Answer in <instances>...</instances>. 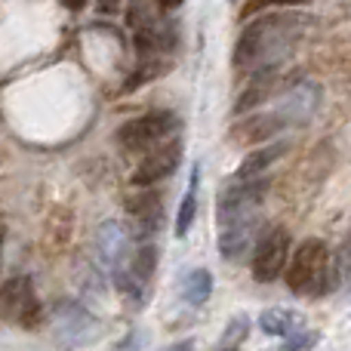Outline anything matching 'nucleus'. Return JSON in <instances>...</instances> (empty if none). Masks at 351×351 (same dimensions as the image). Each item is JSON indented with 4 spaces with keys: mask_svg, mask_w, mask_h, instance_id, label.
<instances>
[{
    "mask_svg": "<svg viewBox=\"0 0 351 351\" xmlns=\"http://www.w3.org/2000/svg\"><path fill=\"white\" fill-rule=\"evenodd\" d=\"M280 65H271V68H256L253 77H250L247 90L237 96V105H234V114H247L250 108H256V105L268 102V99L278 93V80H280Z\"/></svg>",
    "mask_w": 351,
    "mask_h": 351,
    "instance_id": "f8f14e48",
    "label": "nucleus"
},
{
    "mask_svg": "<svg viewBox=\"0 0 351 351\" xmlns=\"http://www.w3.org/2000/svg\"><path fill=\"white\" fill-rule=\"evenodd\" d=\"M268 179H234L222 188L216 206L219 219V256L225 262H243L253 250L256 234L262 225V204H265Z\"/></svg>",
    "mask_w": 351,
    "mask_h": 351,
    "instance_id": "f257e3e1",
    "label": "nucleus"
},
{
    "mask_svg": "<svg viewBox=\"0 0 351 351\" xmlns=\"http://www.w3.org/2000/svg\"><path fill=\"white\" fill-rule=\"evenodd\" d=\"M99 3V12H114L121 6V0H96Z\"/></svg>",
    "mask_w": 351,
    "mask_h": 351,
    "instance_id": "5701e85b",
    "label": "nucleus"
},
{
    "mask_svg": "<svg viewBox=\"0 0 351 351\" xmlns=\"http://www.w3.org/2000/svg\"><path fill=\"white\" fill-rule=\"evenodd\" d=\"M280 133H284V127H280V121L274 117V111H262V114H253V117H247V121L234 123L231 139H234L237 145H259V142L274 139V136H280Z\"/></svg>",
    "mask_w": 351,
    "mask_h": 351,
    "instance_id": "ddd939ff",
    "label": "nucleus"
},
{
    "mask_svg": "<svg viewBox=\"0 0 351 351\" xmlns=\"http://www.w3.org/2000/svg\"><path fill=\"white\" fill-rule=\"evenodd\" d=\"M327 259H330V247L321 237H305L296 250H290L287 265H284V271H287L284 280L290 287V293H296V296L311 293V287L317 284L321 268L327 265Z\"/></svg>",
    "mask_w": 351,
    "mask_h": 351,
    "instance_id": "39448f33",
    "label": "nucleus"
},
{
    "mask_svg": "<svg viewBox=\"0 0 351 351\" xmlns=\"http://www.w3.org/2000/svg\"><path fill=\"white\" fill-rule=\"evenodd\" d=\"M53 327L59 342H65V346H90L102 333L99 317L80 302H71V299H59L53 305Z\"/></svg>",
    "mask_w": 351,
    "mask_h": 351,
    "instance_id": "6e6552de",
    "label": "nucleus"
},
{
    "mask_svg": "<svg viewBox=\"0 0 351 351\" xmlns=\"http://www.w3.org/2000/svg\"><path fill=\"white\" fill-rule=\"evenodd\" d=\"M197 188H200V164L191 167V176H188V188L182 194L179 204V216H176V237H185L194 225V216H197Z\"/></svg>",
    "mask_w": 351,
    "mask_h": 351,
    "instance_id": "dca6fc26",
    "label": "nucleus"
},
{
    "mask_svg": "<svg viewBox=\"0 0 351 351\" xmlns=\"http://www.w3.org/2000/svg\"><path fill=\"white\" fill-rule=\"evenodd\" d=\"M130 213V237L133 241H154V234L164 225V197L160 191H154V185H148L142 194L127 200Z\"/></svg>",
    "mask_w": 351,
    "mask_h": 351,
    "instance_id": "9d476101",
    "label": "nucleus"
},
{
    "mask_svg": "<svg viewBox=\"0 0 351 351\" xmlns=\"http://www.w3.org/2000/svg\"><path fill=\"white\" fill-rule=\"evenodd\" d=\"M290 231L274 225V228H265L253 243V259H250V271H253V280L259 284H271L284 274V265H287V256H290Z\"/></svg>",
    "mask_w": 351,
    "mask_h": 351,
    "instance_id": "423d86ee",
    "label": "nucleus"
},
{
    "mask_svg": "<svg viewBox=\"0 0 351 351\" xmlns=\"http://www.w3.org/2000/svg\"><path fill=\"white\" fill-rule=\"evenodd\" d=\"M62 3H65L68 10H84V6H86V0H62Z\"/></svg>",
    "mask_w": 351,
    "mask_h": 351,
    "instance_id": "b1692460",
    "label": "nucleus"
},
{
    "mask_svg": "<svg viewBox=\"0 0 351 351\" xmlns=\"http://www.w3.org/2000/svg\"><path fill=\"white\" fill-rule=\"evenodd\" d=\"M213 296V274L210 268H194V271L185 274V280H182V299H185L191 308H200V305H206Z\"/></svg>",
    "mask_w": 351,
    "mask_h": 351,
    "instance_id": "f3484780",
    "label": "nucleus"
},
{
    "mask_svg": "<svg viewBox=\"0 0 351 351\" xmlns=\"http://www.w3.org/2000/svg\"><path fill=\"white\" fill-rule=\"evenodd\" d=\"M308 22L299 12H271L241 31L234 47V68L237 71H256V68L280 65L296 49L302 37V25Z\"/></svg>",
    "mask_w": 351,
    "mask_h": 351,
    "instance_id": "f03ea898",
    "label": "nucleus"
},
{
    "mask_svg": "<svg viewBox=\"0 0 351 351\" xmlns=\"http://www.w3.org/2000/svg\"><path fill=\"white\" fill-rule=\"evenodd\" d=\"M176 130H179V117L167 108H158V111H148V114L121 123V130H117V145L127 154H145L148 148L170 139Z\"/></svg>",
    "mask_w": 351,
    "mask_h": 351,
    "instance_id": "7ed1b4c3",
    "label": "nucleus"
},
{
    "mask_svg": "<svg viewBox=\"0 0 351 351\" xmlns=\"http://www.w3.org/2000/svg\"><path fill=\"white\" fill-rule=\"evenodd\" d=\"M158 59H160L158 53H152V56H142V65L136 68V71L127 77V84H123V93H133V90H139L142 84H148V80H154V77H158V74L170 71V62H158Z\"/></svg>",
    "mask_w": 351,
    "mask_h": 351,
    "instance_id": "a211bd4d",
    "label": "nucleus"
},
{
    "mask_svg": "<svg viewBox=\"0 0 351 351\" xmlns=\"http://www.w3.org/2000/svg\"><path fill=\"white\" fill-rule=\"evenodd\" d=\"M274 3H296V0H250V6L243 10V19L250 16V12H256V10H265V6H274Z\"/></svg>",
    "mask_w": 351,
    "mask_h": 351,
    "instance_id": "4be33fe9",
    "label": "nucleus"
},
{
    "mask_svg": "<svg viewBox=\"0 0 351 351\" xmlns=\"http://www.w3.org/2000/svg\"><path fill=\"white\" fill-rule=\"evenodd\" d=\"M3 241H6V228L0 225V253H3Z\"/></svg>",
    "mask_w": 351,
    "mask_h": 351,
    "instance_id": "a878e982",
    "label": "nucleus"
},
{
    "mask_svg": "<svg viewBox=\"0 0 351 351\" xmlns=\"http://www.w3.org/2000/svg\"><path fill=\"white\" fill-rule=\"evenodd\" d=\"M290 152V142H274V145L268 148H259V152L247 154V158L241 160V167H237L234 179H256V176H265V170L271 164H278L284 154Z\"/></svg>",
    "mask_w": 351,
    "mask_h": 351,
    "instance_id": "4468645a",
    "label": "nucleus"
},
{
    "mask_svg": "<svg viewBox=\"0 0 351 351\" xmlns=\"http://www.w3.org/2000/svg\"><path fill=\"white\" fill-rule=\"evenodd\" d=\"M247 333H250V317L237 315L234 321L225 324V333H222V339H219V348H237L243 339H247Z\"/></svg>",
    "mask_w": 351,
    "mask_h": 351,
    "instance_id": "aec40b11",
    "label": "nucleus"
},
{
    "mask_svg": "<svg viewBox=\"0 0 351 351\" xmlns=\"http://www.w3.org/2000/svg\"><path fill=\"white\" fill-rule=\"evenodd\" d=\"M305 321L296 315V311L290 308H265L259 315V330L265 336H278V339H287V336H293L296 330H302Z\"/></svg>",
    "mask_w": 351,
    "mask_h": 351,
    "instance_id": "2eb2a0df",
    "label": "nucleus"
},
{
    "mask_svg": "<svg viewBox=\"0 0 351 351\" xmlns=\"http://www.w3.org/2000/svg\"><path fill=\"white\" fill-rule=\"evenodd\" d=\"M284 346L290 348V351L311 348V346H317V336H315V333H305V327H302V330H296V333H293V336H287V339H284Z\"/></svg>",
    "mask_w": 351,
    "mask_h": 351,
    "instance_id": "412c9836",
    "label": "nucleus"
},
{
    "mask_svg": "<svg viewBox=\"0 0 351 351\" xmlns=\"http://www.w3.org/2000/svg\"><path fill=\"white\" fill-rule=\"evenodd\" d=\"M160 10H176V6H182V0H158Z\"/></svg>",
    "mask_w": 351,
    "mask_h": 351,
    "instance_id": "393cba45",
    "label": "nucleus"
},
{
    "mask_svg": "<svg viewBox=\"0 0 351 351\" xmlns=\"http://www.w3.org/2000/svg\"><path fill=\"white\" fill-rule=\"evenodd\" d=\"M127 25L133 31H145V28H158L160 19L154 12L152 0H130V10H127Z\"/></svg>",
    "mask_w": 351,
    "mask_h": 351,
    "instance_id": "6ab92c4d",
    "label": "nucleus"
},
{
    "mask_svg": "<svg viewBox=\"0 0 351 351\" xmlns=\"http://www.w3.org/2000/svg\"><path fill=\"white\" fill-rule=\"evenodd\" d=\"M130 243H133V237H130V228H123L121 222H102L96 231V259H99V271H108L114 274L117 268L127 265L130 259Z\"/></svg>",
    "mask_w": 351,
    "mask_h": 351,
    "instance_id": "9b49d317",
    "label": "nucleus"
},
{
    "mask_svg": "<svg viewBox=\"0 0 351 351\" xmlns=\"http://www.w3.org/2000/svg\"><path fill=\"white\" fill-rule=\"evenodd\" d=\"M179 160H182V139L170 136V139H164L160 145L148 148L145 158H142L139 167L133 170V179L130 182H133L136 188H148V185H154V182H164L176 173Z\"/></svg>",
    "mask_w": 351,
    "mask_h": 351,
    "instance_id": "1a4fd4ad",
    "label": "nucleus"
},
{
    "mask_svg": "<svg viewBox=\"0 0 351 351\" xmlns=\"http://www.w3.org/2000/svg\"><path fill=\"white\" fill-rule=\"evenodd\" d=\"M43 305L37 302L34 280L19 274L0 287V321L19 324L22 330H37L43 324Z\"/></svg>",
    "mask_w": 351,
    "mask_h": 351,
    "instance_id": "20e7f679",
    "label": "nucleus"
},
{
    "mask_svg": "<svg viewBox=\"0 0 351 351\" xmlns=\"http://www.w3.org/2000/svg\"><path fill=\"white\" fill-rule=\"evenodd\" d=\"M321 102H324L321 84L299 80V84L287 86L284 96L278 99V105H274L271 111L284 130H296V127H305V123L315 121V114L321 111Z\"/></svg>",
    "mask_w": 351,
    "mask_h": 351,
    "instance_id": "0eeeda50",
    "label": "nucleus"
}]
</instances>
